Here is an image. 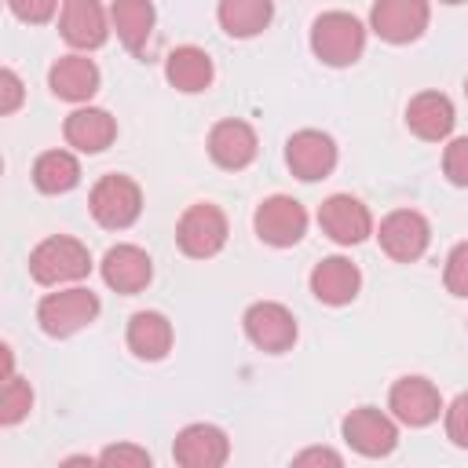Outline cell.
Here are the masks:
<instances>
[{
  "label": "cell",
  "instance_id": "6da1fadb",
  "mask_svg": "<svg viewBox=\"0 0 468 468\" xmlns=\"http://www.w3.org/2000/svg\"><path fill=\"white\" fill-rule=\"evenodd\" d=\"M311 48L325 66H351L366 48V29L347 11H325L311 26Z\"/></svg>",
  "mask_w": 468,
  "mask_h": 468
},
{
  "label": "cell",
  "instance_id": "7a4b0ae2",
  "mask_svg": "<svg viewBox=\"0 0 468 468\" xmlns=\"http://www.w3.org/2000/svg\"><path fill=\"white\" fill-rule=\"evenodd\" d=\"M91 271V256L77 238L55 234L44 238L33 252H29V274L40 285H62V282H77Z\"/></svg>",
  "mask_w": 468,
  "mask_h": 468
},
{
  "label": "cell",
  "instance_id": "3957f363",
  "mask_svg": "<svg viewBox=\"0 0 468 468\" xmlns=\"http://www.w3.org/2000/svg\"><path fill=\"white\" fill-rule=\"evenodd\" d=\"M91 216L99 227L106 230H124L139 219V208H143V194H139V183L128 179V176H102L95 186H91Z\"/></svg>",
  "mask_w": 468,
  "mask_h": 468
},
{
  "label": "cell",
  "instance_id": "277c9868",
  "mask_svg": "<svg viewBox=\"0 0 468 468\" xmlns=\"http://www.w3.org/2000/svg\"><path fill=\"white\" fill-rule=\"evenodd\" d=\"M99 314V296L91 289H62L48 292L37 307V322L48 336H73Z\"/></svg>",
  "mask_w": 468,
  "mask_h": 468
},
{
  "label": "cell",
  "instance_id": "5b68a950",
  "mask_svg": "<svg viewBox=\"0 0 468 468\" xmlns=\"http://www.w3.org/2000/svg\"><path fill=\"white\" fill-rule=\"evenodd\" d=\"M176 241H179V249H183L186 256L208 260V256H216V252L223 249V241H227V216H223L216 205H208V201L190 205V208L179 216Z\"/></svg>",
  "mask_w": 468,
  "mask_h": 468
},
{
  "label": "cell",
  "instance_id": "8992f818",
  "mask_svg": "<svg viewBox=\"0 0 468 468\" xmlns=\"http://www.w3.org/2000/svg\"><path fill=\"white\" fill-rule=\"evenodd\" d=\"M369 26L388 44H410L428 29V0H377Z\"/></svg>",
  "mask_w": 468,
  "mask_h": 468
},
{
  "label": "cell",
  "instance_id": "52a82bcc",
  "mask_svg": "<svg viewBox=\"0 0 468 468\" xmlns=\"http://www.w3.org/2000/svg\"><path fill=\"white\" fill-rule=\"evenodd\" d=\"M256 234H260V241H267V245H278V249H289V245H296L300 238H303V230H307V212H303V205L296 201V197H285V194H274V197H267L260 208H256Z\"/></svg>",
  "mask_w": 468,
  "mask_h": 468
},
{
  "label": "cell",
  "instance_id": "ba28073f",
  "mask_svg": "<svg viewBox=\"0 0 468 468\" xmlns=\"http://www.w3.org/2000/svg\"><path fill=\"white\" fill-rule=\"evenodd\" d=\"M377 238H380V249H384L391 260L410 263V260L424 256L431 230H428V219H424L420 212H413V208H395V212L384 216Z\"/></svg>",
  "mask_w": 468,
  "mask_h": 468
},
{
  "label": "cell",
  "instance_id": "9c48e42d",
  "mask_svg": "<svg viewBox=\"0 0 468 468\" xmlns=\"http://www.w3.org/2000/svg\"><path fill=\"white\" fill-rule=\"evenodd\" d=\"M245 336L260 347V351H289L296 340V318L289 307L274 303V300H260L245 311Z\"/></svg>",
  "mask_w": 468,
  "mask_h": 468
},
{
  "label": "cell",
  "instance_id": "30bf717a",
  "mask_svg": "<svg viewBox=\"0 0 468 468\" xmlns=\"http://www.w3.org/2000/svg\"><path fill=\"white\" fill-rule=\"evenodd\" d=\"M318 223H322V230H325L336 245H358V241H366L369 230H373L369 208H366L358 197H351V194H333V197H325L322 208H318Z\"/></svg>",
  "mask_w": 468,
  "mask_h": 468
},
{
  "label": "cell",
  "instance_id": "8fae6325",
  "mask_svg": "<svg viewBox=\"0 0 468 468\" xmlns=\"http://www.w3.org/2000/svg\"><path fill=\"white\" fill-rule=\"evenodd\" d=\"M344 439H347L358 453H366V457H384V453L395 450L399 428H395V420H391L388 413H380L377 406H358V410H351V413L344 417Z\"/></svg>",
  "mask_w": 468,
  "mask_h": 468
},
{
  "label": "cell",
  "instance_id": "7c38bea8",
  "mask_svg": "<svg viewBox=\"0 0 468 468\" xmlns=\"http://www.w3.org/2000/svg\"><path fill=\"white\" fill-rule=\"evenodd\" d=\"M285 161L292 168V176H300L303 183H314V179H325L336 165V146L325 132H314V128H303L296 132L289 143H285Z\"/></svg>",
  "mask_w": 468,
  "mask_h": 468
},
{
  "label": "cell",
  "instance_id": "4fadbf2b",
  "mask_svg": "<svg viewBox=\"0 0 468 468\" xmlns=\"http://www.w3.org/2000/svg\"><path fill=\"white\" fill-rule=\"evenodd\" d=\"M388 406H391V413H395L402 424L424 428V424H431V420L439 417L442 399H439V391H435L431 380H424V377H402V380L391 384Z\"/></svg>",
  "mask_w": 468,
  "mask_h": 468
},
{
  "label": "cell",
  "instance_id": "5bb4252c",
  "mask_svg": "<svg viewBox=\"0 0 468 468\" xmlns=\"http://www.w3.org/2000/svg\"><path fill=\"white\" fill-rule=\"evenodd\" d=\"M227 453H230V442L216 424H186L172 446V457L183 468H219Z\"/></svg>",
  "mask_w": 468,
  "mask_h": 468
},
{
  "label": "cell",
  "instance_id": "9a60e30c",
  "mask_svg": "<svg viewBox=\"0 0 468 468\" xmlns=\"http://www.w3.org/2000/svg\"><path fill=\"white\" fill-rule=\"evenodd\" d=\"M58 29L66 37V44L91 51L106 40L110 26H106V11L99 0H62V15H58Z\"/></svg>",
  "mask_w": 468,
  "mask_h": 468
},
{
  "label": "cell",
  "instance_id": "2e32d148",
  "mask_svg": "<svg viewBox=\"0 0 468 468\" xmlns=\"http://www.w3.org/2000/svg\"><path fill=\"white\" fill-rule=\"evenodd\" d=\"M150 278H154V267L139 245H113L102 256V282L117 292H139L150 285Z\"/></svg>",
  "mask_w": 468,
  "mask_h": 468
},
{
  "label": "cell",
  "instance_id": "e0dca14e",
  "mask_svg": "<svg viewBox=\"0 0 468 468\" xmlns=\"http://www.w3.org/2000/svg\"><path fill=\"white\" fill-rule=\"evenodd\" d=\"M358 285H362V274L351 260L344 256H325L314 271H311V292L322 300V303H351L358 296Z\"/></svg>",
  "mask_w": 468,
  "mask_h": 468
},
{
  "label": "cell",
  "instance_id": "ac0fdd59",
  "mask_svg": "<svg viewBox=\"0 0 468 468\" xmlns=\"http://www.w3.org/2000/svg\"><path fill=\"white\" fill-rule=\"evenodd\" d=\"M208 154L219 168L238 172L256 157V132L245 121H219L208 132Z\"/></svg>",
  "mask_w": 468,
  "mask_h": 468
},
{
  "label": "cell",
  "instance_id": "d6986e66",
  "mask_svg": "<svg viewBox=\"0 0 468 468\" xmlns=\"http://www.w3.org/2000/svg\"><path fill=\"white\" fill-rule=\"evenodd\" d=\"M406 124H410L413 135H420L428 143H439L453 128V102L439 91H420L406 106Z\"/></svg>",
  "mask_w": 468,
  "mask_h": 468
},
{
  "label": "cell",
  "instance_id": "ffe728a7",
  "mask_svg": "<svg viewBox=\"0 0 468 468\" xmlns=\"http://www.w3.org/2000/svg\"><path fill=\"white\" fill-rule=\"evenodd\" d=\"M48 84L58 99H69V102H84L99 91V69L88 55H62L51 73H48Z\"/></svg>",
  "mask_w": 468,
  "mask_h": 468
},
{
  "label": "cell",
  "instance_id": "44dd1931",
  "mask_svg": "<svg viewBox=\"0 0 468 468\" xmlns=\"http://www.w3.org/2000/svg\"><path fill=\"white\" fill-rule=\"evenodd\" d=\"M62 132H66V143H69V146H77V150H84V154H99V150H106V146L113 143L117 124H113V117H110L106 110L80 106V110H73V113L66 117Z\"/></svg>",
  "mask_w": 468,
  "mask_h": 468
},
{
  "label": "cell",
  "instance_id": "7402d4cb",
  "mask_svg": "<svg viewBox=\"0 0 468 468\" xmlns=\"http://www.w3.org/2000/svg\"><path fill=\"white\" fill-rule=\"evenodd\" d=\"M165 77H168V84L172 88H179V91H205L208 84H212V58L201 51V48H194V44H183V48H176L168 58H165Z\"/></svg>",
  "mask_w": 468,
  "mask_h": 468
},
{
  "label": "cell",
  "instance_id": "603a6c76",
  "mask_svg": "<svg viewBox=\"0 0 468 468\" xmlns=\"http://www.w3.org/2000/svg\"><path fill=\"white\" fill-rule=\"evenodd\" d=\"M128 347L139 358H146V362L165 358L168 347H172V325H168V318L157 314V311L132 314V322H128Z\"/></svg>",
  "mask_w": 468,
  "mask_h": 468
},
{
  "label": "cell",
  "instance_id": "cb8c5ba5",
  "mask_svg": "<svg viewBox=\"0 0 468 468\" xmlns=\"http://www.w3.org/2000/svg\"><path fill=\"white\" fill-rule=\"evenodd\" d=\"M110 22L128 51H139L154 33V4L150 0H113Z\"/></svg>",
  "mask_w": 468,
  "mask_h": 468
},
{
  "label": "cell",
  "instance_id": "d4e9b609",
  "mask_svg": "<svg viewBox=\"0 0 468 468\" xmlns=\"http://www.w3.org/2000/svg\"><path fill=\"white\" fill-rule=\"evenodd\" d=\"M216 15L230 37H256L267 29L274 7H271V0H219Z\"/></svg>",
  "mask_w": 468,
  "mask_h": 468
},
{
  "label": "cell",
  "instance_id": "484cf974",
  "mask_svg": "<svg viewBox=\"0 0 468 468\" xmlns=\"http://www.w3.org/2000/svg\"><path fill=\"white\" fill-rule=\"evenodd\" d=\"M77 179H80V165L69 150H48L33 165V183L44 194H66L77 186Z\"/></svg>",
  "mask_w": 468,
  "mask_h": 468
},
{
  "label": "cell",
  "instance_id": "4316f807",
  "mask_svg": "<svg viewBox=\"0 0 468 468\" xmlns=\"http://www.w3.org/2000/svg\"><path fill=\"white\" fill-rule=\"evenodd\" d=\"M33 406V391L22 377H4V391H0V420L4 424H18Z\"/></svg>",
  "mask_w": 468,
  "mask_h": 468
},
{
  "label": "cell",
  "instance_id": "83f0119b",
  "mask_svg": "<svg viewBox=\"0 0 468 468\" xmlns=\"http://www.w3.org/2000/svg\"><path fill=\"white\" fill-rule=\"evenodd\" d=\"M446 289L453 296H468V241L453 245L446 256Z\"/></svg>",
  "mask_w": 468,
  "mask_h": 468
},
{
  "label": "cell",
  "instance_id": "f1b7e54d",
  "mask_svg": "<svg viewBox=\"0 0 468 468\" xmlns=\"http://www.w3.org/2000/svg\"><path fill=\"white\" fill-rule=\"evenodd\" d=\"M442 172L450 183L457 186H468V135L464 139H453L442 154Z\"/></svg>",
  "mask_w": 468,
  "mask_h": 468
},
{
  "label": "cell",
  "instance_id": "f546056e",
  "mask_svg": "<svg viewBox=\"0 0 468 468\" xmlns=\"http://www.w3.org/2000/svg\"><path fill=\"white\" fill-rule=\"evenodd\" d=\"M99 461H102V464H117V468H150V453L139 450V446H128V442L106 446V450L99 453Z\"/></svg>",
  "mask_w": 468,
  "mask_h": 468
},
{
  "label": "cell",
  "instance_id": "4dcf8cb0",
  "mask_svg": "<svg viewBox=\"0 0 468 468\" xmlns=\"http://www.w3.org/2000/svg\"><path fill=\"white\" fill-rule=\"evenodd\" d=\"M446 435H450V442L468 450V395H457L450 402V410H446Z\"/></svg>",
  "mask_w": 468,
  "mask_h": 468
},
{
  "label": "cell",
  "instance_id": "1f68e13d",
  "mask_svg": "<svg viewBox=\"0 0 468 468\" xmlns=\"http://www.w3.org/2000/svg\"><path fill=\"white\" fill-rule=\"evenodd\" d=\"M7 7L15 11V18H22V22H33V26H40V22H48V18L55 15L58 0H7Z\"/></svg>",
  "mask_w": 468,
  "mask_h": 468
},
{
  "label": "cell",
  "instance_id": "d6a6232c",
  "mask_svg": "<svg viewBox=\"0 0 468 468\" xmlns=\"http://www.w3.org/2000/svg\"><path fill=\"white\" fill-rule=\"evenodd\" d=\"M22 102V80L15 69H0V113H15Z\"/></svg>",
  "mask_w": 468,
  "mask_h": 468
},
{
  "label": "cell",
  "instance_id": "836d02e7",
  "mask_svg": "<svg viewBox=\"0 0 468 468\" xmlns=\"http://www.w3.org/2000/svg\"><path fill=\"white\" fill-rule=\"evenodd\" d=\"M296 464H340V453H333V450H303V453H296Z\"/></svg>",
  "mask_w": 468,
  "mask_h": 468
},
{
  "label": "cell",
  "instance_id": "e575fe53",
  "mask_svg": "<svg viewBox=\"0 0 468 468\" xmlns=\"http://www.w3.org/2000/svg\"><path fill=\"white\" fill-rule=\"evenodd\" d=\"M442 4H461V0H442Z\"/></svg>",
  "mask_w": 468,
  "mask_h": 468
},
{
  "label": "cell",
  "instance_id": "d590c367",
  "mask_svg": "<svg viewBox=\"0 0 468 468\" xmlns=\"http://www.w3.org/2000/svg\"><path fill=\"white\" fill-rule=\"evenodd\" d=\"M464 91H468V80H464Z\"/></svg>",
  "mask_w": 468,
  "mask_h": 468
}]
</instances>
